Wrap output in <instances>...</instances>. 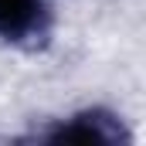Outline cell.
Masks as SVG:
<instances>
[{
	"mask_svg": "<svg viewBox=\"0 0 146 146\" xmlns=\"http://www.w3.org/2000/svg\"><path fill=\"white\" fill-rule=\"evenodd\" d=\"M37 139L44 143H102V146H119L129 143V129L126 122L109 109H82L68 115V119H58L54 126H48L44 133H37Z\"/></svg>",
	"mask_w": 146,
	"mask_h": 146,
	"instance_id": "1",
	"label": "cell"
},
{
	"mask_svg": "<svg viewBox=\"0 0 146 146\" xmlns=\"http://www.w3.org/2000/svg\"><path fill=\"white\" fill-rule=\"evenodd\" d=\"M51 37L48 0H0V41L37 48Z\"/></svg>",
	"mask_w": 146,
	"mask_h": 146,
	"instance_id": "2",
	"label": "cell"
}]
</instances>
